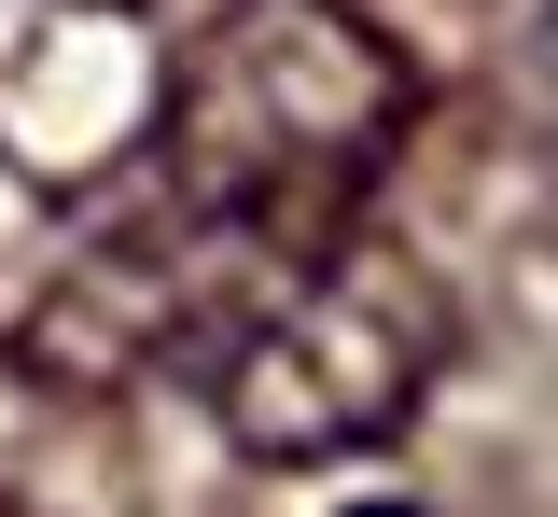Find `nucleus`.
<instances>
[{
  "label": "nucleus",
  "mask_w": 558,
  "mask_h": 517,
  "mask_svg": "<svg viewBox=\"0 0 558 517\" xmlns=\"http://www.w3.org/2000/svg\"><path fill=\"white\" fill-rule=\"evenodd\" d=\"M433 377H447V294L391 238H349L322 266L266 280L252 308H223V336L196 350V392L223 420V447L279 461V476L391 447L433 406Z\"/></svg>",
  "instance_id": "2"
},
{
  "label": "nucleus",
  "mask_w": 558,
  "mask_h": 517,
  "mask_svg": "<svg viewBox=\"0 0 558 517\" xmlns=\"http://www.w3.org/2000/svg\"><path fill=\"white\" fill-rule=\"evenodd\" d=\"M363 517H377V504H363ZM391 517H405V504H391Z\"/></svg>",
  "instance_id": "3"
},
{
  "label": "nucleus",
  "mask_w": 558,
  "mask_h": 517,
  "mask_svg": "<svg viewBox=\"0 0 558 517\" xmlns=\"http://www.w3.org/2000/svg\"><path fill=\"white\" fill-rule=\"evenodd\" d=\"M418 127V57L349 0H223L154 112V211L238 280H293L363 238V196Z\"/></svg>",
  "instance_id": "1"
}]
</instances>
